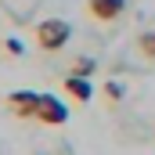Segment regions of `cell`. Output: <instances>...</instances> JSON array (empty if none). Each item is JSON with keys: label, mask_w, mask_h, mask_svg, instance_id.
<instances>
[{"label": "cell", "mask_w": 155, "mask_h": 155, "mask_svg": "<svg viewBox=\"0 0 155 155\" xmlns=\"http://www.w3.org/2000/svg\"><path fill=\"white\" fill-rule=\"evenodd\" d=\"M72 36V25L65 22V18H43L36 25V43L40 51H61L65 43Z\"/></svg>", "instance_id": "1"}, {"label": "cell", "mask_w": 155, "mask_h": 155, "mask_svg": "<svg viewBox=\"0 0 155 155\" xmlns=\"http://www.w3.org/2000/svg\"><path fill=\"white\" fill-rule=\"evenodd\" d=\"M7 108H11L18 119H36L40 94L36 90H11V94H7Z\"/></svg>", "instance_id": "2"}, {"label": "cell", "mask_w": 155, "mask_h": 155, "mask_svg": "<svg viewBox=\"0 0 155 155\" xmlns=\"http://www.w3.org/2000/svg\"><path fill=\"white\" fill-rule=\"evenodd\" d=\"M36 119L43 126H61L65 119H69V108L58 101V97H51V94H40V108H36Z\"/></svg>", "instance_id": "3"}, {"label": "cell", "mask_w": 155, "mask_h": 155, "mask_svg": "<svg viewBox=\"0 0 155 155\" xmlns=\"http://www.w3.org/2000/svg\"><path fill=\"white\" fill-rule=\"evenodd\" d=\"M87 11L97 22H116L119 15L126 11V0H87Z\"/></svg>", "instance_id": "4"}, {"label": "cell", "mask_w": 155, "mask_h": 155, "mask_svg": "<svg viewBox=\"0 0 155 155\" xmlns=\"http://www.w3.org/2000/svg\"><path fill=\"white\" fill-rule=\"evenodd\" d=\"M65 90H69L72 97H79V101H90V97H94V90H90L87 76H69V79H65Z\"/></svg>", "instance_id": "5"}, {"label": "cell", "mask_w": 155, "mask_h": 155, "mask_svg": "<svg viewBox=\"0 0 155 155\" xmlns=\"http://www.w3.org/2000/svg\"><path fill=\"white\" fill-rule=\"evenodd\" d=\"M137 51H141L148 61H155V29H152V33H144V36L137 40Z\"/></svg>", "instance_id": "6"}, {"label": "cell", "mask_w": 155, "mask_h": 155, "mask_svg": "<svg viewBox=\"0 0 155 155\" xmlns=\"http://www.w3.org/2000/svg\"><path fill=\"white\" fill-rule=\"evenodd\" d=\"M90 72H94V61L90 58H76L72 61V76H90Z\"/></svg>", "instance_id": "7"}, {"label": "cell", "mask_w": 155, "mask_h": 155, "mask_svg": "<svg viewBox=\"0 0 155 155\" xmlns=\"http://www.w3.org/2000/svg\"><path fill=\"white\" fill-rule=\"evenodd\" d=\"M105 97H108V101H119V97H123V87H119V83H105Z\"/></svg>", "instance_id": "8"}]
</instances>
